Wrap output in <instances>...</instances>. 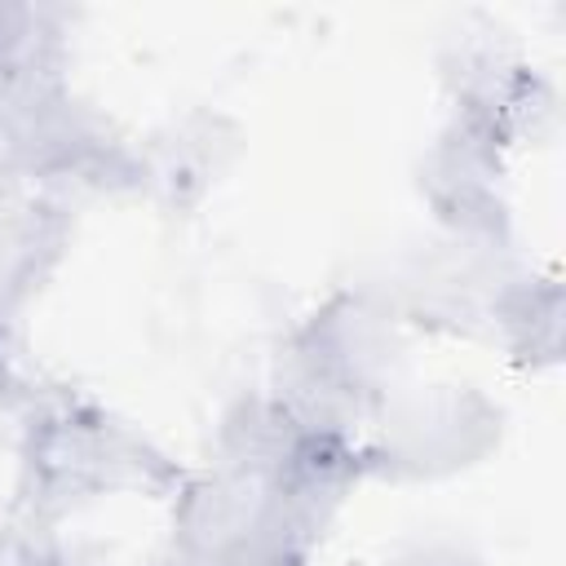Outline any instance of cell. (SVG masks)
<instances>
[{
    "label": "cell",
    "instance_id": "cell-1",
    "mask_svg": "<svg viewBox=\"0 0 566 566\" xmlns=\"http://www.w3.org/2000/svg\"><path fill=\"white\" fill-rule=\"evenodd\" d=\"M486 438H491V416L482 411V402L473 394L433 385L385 398L371 460L385 473L433 478L469 464V455L482 451Z\"/></svg>",
    "mask_w": 566,
    "mask_h": 566
}]
</instances>
